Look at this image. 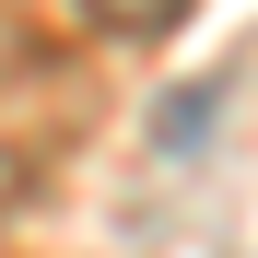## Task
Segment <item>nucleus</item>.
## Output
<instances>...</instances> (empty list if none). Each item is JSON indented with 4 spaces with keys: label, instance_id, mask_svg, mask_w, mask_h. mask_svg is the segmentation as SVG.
<instances>
[{
    "label": "nucleus",
    "instance_id": "nucleus-1",
    "mask_svg": "<svg viewBox=\"0 0 258 258\" xmlns=\"http://www.w3.org/2000/svg\"><path fill=\"white\" fill-rule=\"evenodd\" d=\"M82 24H94V35H129V47H153V35L188 24V0H82Z\"/></svg>",
    "mask_w": 258,
    "mask_h": 258
}]
</instances>
